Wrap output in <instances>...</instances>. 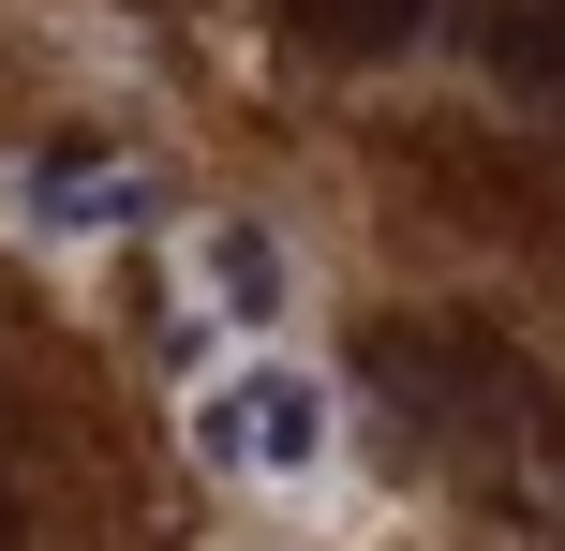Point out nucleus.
I'll use <instances>...</instances> for the list:
<instances>
[{
  "instance_id": "39448f33",
  "label": "nucleus",
  "mask_w": 565,
  "mask_h": 551,
  "mask_svg": "<svg viewBox=\"0 0 565 551\" xmlns=\"http://www.w3.org/2000/svg\"><path fill=\"white\" fill-rule=\"evenodd\" d=\"M268 15L298 30L312 60H402L431 15H447V0H268Z\"/></svg>"
},
{
  "instance_id": "f257e3e1",
  "label": "nucleus",
  "mask_w": 565,
  "mask_h": 551,
  "mask_svg": "<svg viewBox=\"0 0 565 551\" xmlns=\"http://www.w3.org/2000/svg\"><path fill=\"white\" fill-rule=\"evenodd\" d=\"M342 433L328 373H298V358H238V373L194 388V463L209 477H312Z\"/></svg>"
},
{
  "instance_id": "20e7f679",
  "label": "nucleus",
  "mask_w": 565,
  "mask_h": 551,
  "mask_svg": "<svg viewBox=\"0 0 565 551\" xmlns=\"http://www.w3.org/2000/svg\"><path fill=\"white\" fill-rule=\"evenodd\" d=\"M461 30H477V60L521 89V105L565 119V0H461Z\"/></svg>"
},
{
  "instance_id": "7ed1b4c3",
  "label": "nucleus",
  "mask_w": 565,
  "mask_h": 551,
  "mask_svg": "<svg viewBox=\"0 0 565 551\" xmlns=\"http://www.w3.org/2000/svg\"><path fill=\"white\" fill-rule=\"evenodd\" d=\"M15 209H30L45 239H119V224L149 209V179H135V165H105V149H45V165L15 179Z\"/></svg>"
},
{
  "instance_id": "f03ea898",
  "label": "nucleus",
  "mask_w": 565,
  "mask_h": 551,
  "mask_svg": "<svg viewBox=\"0 0 565 551\" xmlns=\"http://www.w3.org/2000/svg\"><path fill=\"white\" fill-rule=\"evenodd\" d=\"M179 268H194V298H209L224 328H268L282 298H298V254H282V239L254 224V209H209V224H194V254H179Z\"/></svg>"
}]
</instances>
